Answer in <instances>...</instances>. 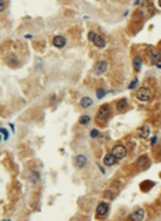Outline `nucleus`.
I'll return each mask as SVG.
<instances>
[{
    "label": "nucleus",
    "mask_w": 161,
    "mask_h": 221,
    "mask_svg": "<svg viewBox=\"0 0 161 221\" xmlns=\"http://www.w3.org/2000/svg\"><path fill=\"white\" fill-rule=\"evenodd\" d=\"M107 68H109V64H107L106 61H103V60H100V61H98V62L94 65L92 72H94L95 75H103V73L107 71Z\"/></svg>",
    "instance_id": "nucleus-4"
},
{
    "label": "nucleus",
    "mask_w": 161,
    "mask_h": 221,
    "mask_svg": "<svg viewBox=\"0 0 161 221\" xmlns=\"http://www.w3.org/2000/svg\"><path fill=\"white\" fill-rule=\"evenodd\" d=\"M112 153H113L118 160H121V159H124L125 156H127L128 151H127V148L124 147L123 144H116L114 147L112 148Z\"/></svg>",
    "instance_id": "nucleus-2"
},
{
    "label": "nucleus",
    "mask_w": 161,
    "mask_h": 221,
    "mask_svg": "<svg viewBox=\"0 0 161 221\" xmlns=\"http://www.w3.org/2000/svg\"><path fill=\"white\" fill-rule=\"evenodd\" d=\"M140 1H142V0H135V3H134V4H139Z\"/></svg>",
    "instance_id": "nucleus-30"
},
{
    "label": "nucleus",
    "mask_w": 161,
    "mask_h": 221,
    "mask_svg": "<svg viewBox=\"0 0 161 221\" xmlns=\"http://www.w3.org/2000/svg\"><path fill=\"white\" fill-rule=\"evenodd\" d=\"M149 165V159H147V156H140V158H138V160H136V166L138 167H146V166Z\"/></svg>",
    "instance_id": "nucleus-18"
},
{
    "label": "nucleus",
    "mask_w": 161,
    "mask_h": 221,
    "mask_svg": "<svg viewBox=\"0 0 161 221\" xmlns=\"http://www.w3.org/2000/svg\"><path fill=\"white\" fill-rule=\"evenodd\" d=\"M1 134H3V140H7L8 138V133H7V130H6L4 127H1Z\"/></svg>",
    "instance_id": "nucleus-24"
},
{
    "label": "nucleus",
    "mask_w": 161,
    "mask_h": 221,
    "mask_svg": "<svg viewBox=\"0 0 161 221\" xmlns=\"http://www.w3.org/2000/svg\"><path fill=\"white\" fill-rule=\"evenodd\" d=\"M105 94H106V90H105V88H98V90H96V97H98V100L103 98Z\"/></svg>",
    "instance_id": "nucleus-21"
},
{
    "label": "nucleus",
    "mask_w": 161,
    "mask_h": 221,
    "mask_svg": "<svg viewBox=\"0 0 161 221\" xmlns=\"http://www.w3.org/2000/svg\"><path fill=\"white\" fill-rule=\"evenodd\" d=\"M66 38L65 36H61V35H57V36H54L53 38V46L57 48H62L66 46Z\"/></svg>",
    "instance_id": "nucleus-7"
},
{
    "label": "nucleus",
    "mask_w": 161,
    "mask_h": 221,
    "mask_svg": "<svg viewBox=\"0 0 161 221\" xmlns=\"http://www.w3.org/2000/svg\"><path fill=\"white\" fill-rule=\"evenodd\" d=\"M92 43H94L95 47H98V48H105L106 47V40H105L103 36H100V35H96V38H95V40H94Z\"/></svg>",
    "instance_id": "nucleus-11"
},
{
    "label": "nucleus",
    "mask_w": 161,
    "mask_h": 221,
    "mask_svg": "<svg viewBox=\"0 0 161 221\" xmlns=\"http://www.w3.org/2000/svg\"><path fill=\"white\" fill-rule=\"evenodd\" d=\"M109 213V205L106 202H100L98 207H96V217H106V214Z\"/></svg>",
    "instance_id": "nucleus-6"
},
{
    "label": "nucleus",
    "mask_w": 161,
    "mask_h": 221,
    "mask_svg": "<svg viewBox=\"0 0 161 221\" xmlns=\"http://www.w3.org/2000/svg\"><path fill=\"white\" fill-rule=\"evenodd\" d=\"M92 104H94V101H92L91 97H83V98L80 100V106H81V108H84V109H87V108L92 106Z\"/></svg>",
    "instance_id": "nucleus-15"
},
{
    "label": "nucleus",
    "mask_w": 161,
    "mask_h": 221,
    "mask_svg": "<svg viewBox=\"0 0 161 221\" xmlns=\"http://www.w3.org/2000/svg\"><path fill=\"white\" fill-rule=\"evenodd\" d=\"M6 61H7V64H8V65H11V66H17V65H18V58H17L14 54L8 55Z\"/></svg>",
    "instance_id": "nucleus-19"
},
{
    "label": "nucleus",
    "mask_w": 161,
    "mask_h": 221,
    "mask_svg": "<svg viewBox=\"0 0 161 221\" xmlns=\"http://www.w3.org/2000/svg\"><path fill=\"white\" fill-rule=\"evenodd\" d=\"M55 98H57V95H55V94L51 95V102H54V101H55Z\"/></svg>",
    "instance_id": "nucleus-29"
},
{
    "label": "nucleus",
    "mask_w": 161,
    "mask_h": 221,
    "mask_svg": "<svg viewBox=\"0 0 161 221\" xmlns=\"http://www.w3.org/2000/svg\"><path fill=\"white\" fill-rule=\"evenodd\" d=\"M145 216H146V213H145L143 209H136L134 213L130 214V218L131 220H134V221H142L143 218H145Z\"/></svg>",
    "instance_id": "nucleus-9"
},
{
    "label": "nucleus",
    "mask_w": 161,
    "mask_h": 221,
    "mask_svg": "<svg viewBox=\"0 0 161 221\" xmlns=\"http://www.w3.org/2000/svg\"><path fill=\"white\" fill-rule=\"evenodd\" d=\"M110 115V105L109 104H103L98 109V113H96V122H103L106 120Z\"/></svg>",
    "instance_id": "nucleus-3"
},
{
    "label": "nucleus",
    "mask_w": 161,
    "mask_h": 221,
    "mask_svg": "<svg viewBox=\"0 0 161 221\" xmlns=\"http://www.w3.org/2000/svg\"><path fill=\"white\" fill-rule=\"evenodd\" d=\"M96 35H98V33H96V32H94V31H90L88 32V40H90V42H94V40H95V38H96Z\"/></svg>",
    "instance_id": "nucleus-22"
},
{
    "label": "nucleus",
    "mask_w": 161,
    "mask_h": 221,
    "mask_svg": "<svg viewBox=\"0 0 161 221\" xmlns=\"http://www.w3.org/2000/svg\"><path fill=\"white\" fill-rule=\"evenodd\" d=\"M138 82H139V80L135 78V79H134V80H132V82L130 83V84H128V88H130V90H134L135 87L138 86Z\"/></svg>",
    "instance_id": "nucleus-23"
},
{
    "label": "nucleus",
    "mask_w": 161,
    "mask_h": 221,
    "mask_svg": "<svg viewBox=\"0 0 161 221\" xmlns=\"http://www.w3.org/2000/svg\"><path fill=\"white\" fill-rule=\"evenodd\" d=\"M99 135H100V131L98 129H92L91 131H90V137H91V138H96V137H99Z\"/></svg>",
    "instance_id": "nucleus-20"
},
{
    "label": "nucleus",
    "mask_w": 161,
    "mask_h": 221,
    "mask_svg": "<svg viewBox=\"0 0 161 221\" xmlns=\"http://www.w3.org/2000/svg\"><path fill=\"white\" fill-rule=\"evenodd\" d=\"M29 180H31L32 184H37L40 181V173L37 170H31L29 171Z\"/></svg>",
    "instance_id": "nucleus-16"
},
{
    "label": "nucleus",
    "mask_w": 161,
    "mask_h": 221,
    "mask_svg": "<svg viewBox=\"0 0 161 221\" xmlns=\"http://www.w3.org/2000/svg\"><path fill=\"white\" fill-rule=\"evenodd\" d=\"M158 6H160V7H161V0H158Z\"/></svg>",
    "instance_id": "nucleus-32"
},
{
    "label": "nucleus",
    "mask_w": 161,
    "mask_h": 221,
    "mask_svg": "<svg viewBox=\"0 0 161 221\" xmlns=\"http://www.w3.org/2000/svg\"><path fill=\"white\" fill-rule=\"evenodd\" d=\"M6 10V0H0V11L3 13Z\"/></svg>",
    "instance_id": "nucleus-25"
},
{
    "label": "nucleus",
    "mask_w": 161,
    "mask_h": 221,
    "mask_svg": "<svg viewBox=\"0 0 161 221\" xmlns=\"http://www.w3.org/2000/svg\"><path fill=\"white\" fill-rule=\"evenodd\" d=\"M41 65H43V64H41V61H39L37 65H36V69H41Z\"/></svg>",
    "instance_id": "nucleus-28"
},
{
    "label": "nucleus",
    "mask_w": 161,
    "mask_h": 221,
    "mask_svg": "<svg viewBox=\"0 0 161 221\" xmlns=\"http://www.w3.org/2000/svg\"><path fill=\"white\" fill-rule=\"evenodd\" d=\"M136 98H138L140 102H147L150 98H152V90L149 88V87H139L138 90H136Z\"/></svg>",
    "instance_id": "nucleus-1"
},
{
    "label": "nucleus",
    "mask_w": 161,
    "mask_h": 221,
    "mask_svg": "<svg viewBox=\"0 0 161 221\" xmlns=\"http://www.w3.org/2000/svg\"><path fill=\"white\" fill-rule=\"evenodd\" d=\"M150 61L153 64H160L161 61V53L160 51H157V50H153V51H150Z\"/></svg>",
    "instance_id": "nucleus-14"
},
{
    "label": "nucleus",
    "mask_w": 161,
    "mask_h": 221,
    "mask_svg": "<svg viewBox=\"0 0 161 221\" xmlns=\"http://www.w3.org/2000/svg\"><path fill=\"white\" fill-rule=\"evenodd\" d=\"M117 160H118V159L116 158L114 155L110 152V153H107V155H105V156H103V165L107 166V167H112V166L116 165V162H117Z\"/></svg>",
    "instance_id": "nucleus-8"
},
{
    "label": "nucleus",
    "mask_w": 161,
    "mask_h": 221,
    "mask_svg": "<svg viewBox=\"0 0 161 221\" xmlns=\"http://www.w3.org/2000/svg\"><path fill=\"white\" fill-rule=\"evenodd\" d=\"M150 133H152V130H150V126H149V125H143V126L138 130V135L142 138V140L147 138V137L150 135Z\"/></svg>",
    "instance_id": "nucleus-10"
},
{
    "label": "nucleus",
    "mask_w": 161,
    "mask_h": 221,
    "mask_svg": "<svg viewBox=\"0 0 161 221\" xmlns=\"http://www.w3.org/2000/svg\"><path fill=\"white\" fill-rule=\"evenodd\" d=\"M156 142H157V137H156V135H154L153 138H152V140H150V145H156Z\"/></svg>",
    "instance_id": "nucleus-27"
},
{
    "label": "nucleus",
    "mask_w": 161,
    "mask_h": 221,
    "mask_svg": "<svg viewBox=\"0 0 161 221\" xmlns=\"http://www.w3.org/2000/svg\"><path fill=\"white\" fill-rule=\"evenodd\" d=\"M91 123V116L90 115H81L80 118H79V125L80 126H87V125H90Z\"/></svg>",
    "instance_id": "nucleus-17"
},
{
    "label": "nucleus",
    "mask_w": 161,
    "mask_h": 221,
    "mask_svg": "<svg viewBox=\"0 0 161 221\" xmlns=\"http://www.w3.org/2000/svg\"><path fill=\"white\" fill-rule=\"evenodd\" d=\"M127 108H128L127 98H121L120 101H117V104H116V109L118 110V112H124V110H127Z\"/></svg>",
    "instance_id": "nucleus-12"
},
{
    "label": "nucleus",
    "mask_w": 161,
    "mask_h": 221,
    "mask_svg": "<svg viewBox=\"0 0 161 221\" xmlns=\"http://www.w3.org/2000/svg\"><path fill=\"white\" fill-rule=\"evenodd\" d=\"M105 198H110V199H113V198H114V194L110 192V191H106V192H105Z\"/></svg>",
    "instance_id": "nucleus-26"
},
{
    "label": "nucleus",
    "mask_w": 161,
    "mask_h": 221,
    "mask_svg": "<svg viewBox=\"0 0 161 221\" xmlns=\"http://www.w3.org/2000/svg\"><path fill=\"white\" fill-rule=\"evenodd\" d=\"M142 64H143V61H142V58H140L139 55H135V57L132 58V65H134L135 72H139L142 69Z\"/></svg>",
    "instance_id": "nucleus-13"
},
{
    "label": "nucleus",
    "mask_w": 161,
    "mask_h": 221,
    "mask_svg": "<svg viewBox=\"0 0 161 221\" xmlns=\"http://www.w3.org/2000/svg\"><path fill=\"white\" fill-rule=\"evenodd\" d=\"M157 68H158V69H161V64H157Z\"/></svg>",
    "instance_id": "nucleus-31"
},
{
    "label": "nucleus",
    "mask_w": 161,
    "mask_h": 221,
    "mask_svg": "<svg viewBox=\"0 0 161 221\" xmlns=\"http://www.w3.org/2000/svg\"><path fill=\"white\" fill-rule=\"evenodd\" d=\"M75 165L79 169H84L85 166L88 165V158L85 155H83V153H79L76 158H75Z\"/></svg>",
    "instance_id": "nucleus-5"
}]
</instances>
